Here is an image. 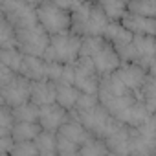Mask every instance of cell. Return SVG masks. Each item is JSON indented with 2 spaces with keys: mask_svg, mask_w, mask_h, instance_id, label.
<instances>
[{
  "mask_svg": "<svg viewBox=\"0 0 156 156\" xmlns=\"http://www.w3.org/2000/svg\"><path fill=\"white\" fill-rule=\"evenodd\" d=\"M72 116L79 119L90 130L92 136H98L101 140L108 138L121 123L116 116H112L101 105L98 94H83L81 92L77 107L72 110Z\"/></svg>",
  "mask_w": 156,
  "mask_h": 156,
  "instance_id": "1",
  "label": "cell"
},
{
  "mask_svg": "<svg viewBox=\"0 0 156 156\" xmlns=\"http://www.w3.org/2000/svg\"><path fill=\"white\" fill-rule=\"evenodd\" d=\"M98 98H99L101 105H103L112 116H116V118L138 99V96L119 79L116 72L110 73V75L101 77L99 90H98Z\"/></svg>",
  "mask_w": 156,
  "mask_h": 156,
  "instance_id": "2",
  "label": "cell"
},
{
  "mask_svg": "<svg viewBox=\"0 0 156 156\" xmlns=\"http://www.w3.org/2000/svg\"><path fill=\"white\" fill-rule=\"evenodd\" d=\"M110 19L99 8L98 2H87L72 11V31L81 37H103Z\"/></svg>",
  "mask_w": 156,
  "mask_h": 156,
  "instance_id": "3",
  "label": "cell"
},
{
  "mask_svg": "<svg viewBox=\"0 0 156 156\" xmlns=\"http://www.w3.org/2000/svg\"><path fill=\"white\" fill-rule=\"evenodd\" d=\"M81 55H87L94 61L101 77L114 73L121 64V57L116 46L105 37H83Z\"/></svg>",
  "mask_w": 156,
  "mask_h": 156,
  "instance_id": "4",
  "label": "cell"
},
{
  "mask_svg": "<svg viewBox=\"0 0 156 156\" xmlns=\"http://www.w3.org/2000/svg\"><path fill=\"white\" fill-rule=\"evenodd\" d=\"M83 48V37L75 31H66L59 35L50 37V44L46 48L44 59L50 62H61V64H73L81 57Z\"/></svg>",
  "mask_w": 156,
  "mask_h": 156,
  "instance_id": "5",
  "label": "cell"
},
{
  "mask_svg": "<svg viewBox=\"0 0 156 156\" xmlns=\"http://www.w3.org/2000/svg\"><path fill=\"white\" fill-rule=\"evenodd\" d=\"M15 30H17V46L24 53L44 57L46 48L50 44V33L42 28L39 19L26 24H19L15 26Z\"/></svg>",
  "mask_w": 156,
  "mask_h": 156,
  "instance_id": "6",
  "label": "cell"
},
{
  "mask_svg": "<svg viewBox=\"0 0 156 156\" xmlns=\"http://www.w3.org/2000/svg\"><path fill=\"white\" fill-rule=\"evenodd\" d=\"M37 17L50 37L72 31V11L61 8L53 0H44L37 6Z\"/></svg>",
  "mask_w": 156,
  "mask_h": 156,
  "instance_id": "7",
  "label": "cell"
},
{
  "mask_svg": "<svg viewBox=\"0 0 156 156\" xmlns=\"http://www.w3.org/2000/svg\"><path fill=\"white\" fill-rule=\"evenodd\" d=\"M101 75L94 61L87 55H81L73 62V85L83 94H98Z\"/></svg>",
  "mask_w": 156,
  "mask_h": 156,
  "instance_id": "8",
  "label": "cell"
},
{
  "mask_svg": "<svg viewBox=\"0 0 156 156\" xmlns=\"http://www.w3.org/2000/svg\"><path fill=\"white\" fill-rule=\"evenodd\" d=\"M130 154H156V114L143 125L132 129Z\"/></svg>",
  "mask_w": 156,
  "mask_h": 156,
  "instance_id": "9",
  "label": "cell"
},
{
  "mask_svg": "<svg viewBox=\"0 0 156 156\" xmlns=\"http://www.w3.org/2000/svg\"><path fill=\"white\" fill-rule=\"evenodd\" d=\"M31 83L28 77H24L22 73H17L13 79L0 87V99H2V105H8L11 108L26 103V101H31Z\"/></svg>",
  "mask_w": 156,
  "mask_h": 156,
  "instance_id": "10",
  "label": "cell"
},
{
  "mask_svg": "<svg viewBox=\"0 0 156 156\" xmlns=\"http://www.w3.org/2000/svg\"><path fill=\"white\" fill-rule=\"evenodd\" d=\"M116 73H118L119 79H121V81H123L138 98H140L141 88H143V85H145V81H147V77H149L147 68H143V66L138 64V62H121L119 68L116 70Z\"/></svg>",
  "mask_w": 156,
  "mask_h": 156,
  "instance_id": "11",
  "label": "cell"
},
{
  "mask_svg": "<svg viewBox=\"0 0 156 156\" xmlns=\"http://www.w3.org/2000/svg\"><path fill=\"white\" fill-rule=\"evenodd\" d=\"M70 110H66L64 107H61L59 103H50V105H42L39 107V123L42 127V130H50V132H57L61 129V125L70 118Z\"/></svg>",
  "mask_w": 156,
  "mask_h": 156,
  "instance_id": "12",
  "label": "cell"
},
{
  "mask_svg": "<svg viewBox=\"0 0 156 156\" xmlns=\"http://www.w3.org/2000/svg\"><path fill=\"white\" fill-rule=\"evenodd\" d=\"M136 62L143 68H149L151 62L156 59V37L154 35H134L132 39Z\"/></svg>",
  "mask_w": 156,
  "mask_h": 156,
  "instance_id": "13",
  "label": "cell"
},
{
  "mask_svg": "<svg viewBox=\"0 0 156 156\" xmlns=\"http://www.w3.org/2000/svg\"><path fill=\"white\" fill-rule=\"evenodd\" d=\"M152 114H154V112L145 105V101H143L141 98H138V99L129 107V108H125V110L118 116V119H119L121 123H125V125H129V127L136 129V127L143 125L145 121H149Z\"/></svg>",
  "mask_w": 156,
  "mask_h": 156,
  "instance_id": "14",
  "label": "cell"
},
{
  "mask_svg": "<svg viewBox=\"0 0 156 156\" xmlns=\"http://www.w3.org/2000/svg\"><path fill=\"white\" fill-rule=\"evenodd\" d=\"M24 77H28L30 81H42L48 79V61L39 55H28L24 53V61L20 66V72Z\"/></svg>",
  "mask_w": 156,
  "mask_h": 156,
  "instance_id": "15",
  "label": "cell"
},
{
  "mask_svg": "<svg viewBox=\"0 0 156 156\" xmlns=\"http://www.w3.org/2000/svg\"><path fill=\"white\" fill-rule=\"evenodd\" d=\"M72 114V112H70ZM57 134L59 136H62V138H66V140H70V141H73L75 145H83L92 134H90V130L79 121V119H77L75 116H70L62 125H61V129L57 130Z\"/></svg>",
  "mask_w": 156,
  "mask_h": 156,
  "instance_id": "16",
  "label": "cell"
},
{
  "mask_svg": "<svg viewBox=\"0 0 156 156\" xmlns=\"http://www.w3.org/2000/svg\"><path fill=\"white\" fill-rule=\"evenodd\" d=\"M121 22L134 35H154L156 37V19H152V17H145V15L129 11L121 19Z\"/></svg>",
  "mask_w": 156,
  "mask_h": 156,
  "instance_id": "17",
  "label": "cell"
},
{
  "mask_svg": "<svg viewBox=\"0 0 156 156\" xmlns=\"http://www.w3.org/2000/svg\"><path fill=\"white\" fill-rule=\"evenodd\" d=\"M130 132L132 127L119 123V127L108 138H105L110 154H130Z\"/></svg>",
  "mask_w": 156,
  "mask_h": 156,
  "instance_id": "18",
  "label": "cell"
},
{
  "mask_svg": "<svg viewBox=\"0 0 156 156\" xmlns=\"http://www.w3.org/2000/svg\"><path fill=\"white\" fill-rule=\"evenodd\" d=\"M31 101L39 107L57 103V85L51 79L33 81L31 83Z\"/></svg>",
  "mask_w": 156,
  "mask_h": 156,
  "instance_id": "19",
  "label": "cell"
},
{
  "mask_svg": "<svg viewBox=\"0 0 156 156\" xmlns=\"http://www.w3.org/2000/svg\"><path fill=\"white\" fill-rule=\"evenodd\" d=\"M103 37L107 41H110L116 46V50H121V48H125V46H129L132 42L134 33L130 30H127L121 20H110V24H108V28H107Z\"/></svg>",
  "mask_w": 156,
  "mask_h": 156,
  "instance_id": "20",
  "label": "cell"
},
{
  "mask_svg": "<svg viewBox=\"0 0 156 156\" xmlns=\"http://www.w3.org/2000/svg\"><path fill=\"white\" fill-rule=\"evenodd\" d=\"M55 85H57V103H59L61 107H64L66 110L72 112V110L77 107V101H79L81 92L77 90V87L72 85V83H62V81H59V83H55Z\"/></svg>",
  "mask_w": 156,
  "mask_h": 156,
  "instance_id": "21",
  "label": "cell"
},
{
  "mask_svg": "<svg viewBox=\"0 0 156 156\" xmlns=\"http://www.w3.org/2000/svg\"><path fill=\"white\" fill-rule=\"evenodd\" d=\"M41 130L42 127L39 121H17L11 136L15 138V141H33L41 134Z\"/></svg>",
  "mask_w": 156,
  "mask_h": 156,
  "instance_id": "22",
  "label": "cell"
},
{
  "mask_svg": "<svg viewBox=\"0 0 156 156\" xmlns=\"http://www.w3.org/2000/svg\"><path fill=\"white\" fill-rule=\"evenodd\" d=\"M99 8L107 13L110 20H121L129 13V2L130 0H96Z\"/></svg>",
  "mask_w": 156,
  "mask_h": 156,
  "instance_id": "23",
  "label": "cell"
},
{
  "mask_svg": "<svg viewBox=\"0 0 156 156\" xmlns=\"http://www.w3.org/2000/svg\"><path fill=\"white\" fill-rule=\"evenodd\" d=\"M35 143L39 147V156H55L57 154V132L41 130V134L35 138Z\"/></svg>",
  "mask_w": 156,
  "mask_h": 156,
  "instance_id": "24",
  "label": "cell"
},
{
  "mask_svg": "<svg viewBox=\"0 0 156 156\" xmlns=\"http://www.w3.org/2000/svg\"><path fill=\"white\" fill-rule=\"evenodd\" d=\"M22 61H24V51L19 46H15V48H0V62L9 66L17 73L20 72Z\"/></svg>",
  "mask_w": 156,
  "mask_h": 156,
  "instance_id": "25",
  "label": "cell"
},
{
  "mask_svg": "<svg viewBox=\"0 0 156 156\" xmlns=\"http://www.w3.org/2000/svg\"><path fill=\"white\" fill-rule=\"evenodd\" d=\"M99 154H110V151H108L107 141L98 136H90L79 147V156H99Z\"/></svg>",
  "mask_w": 156,
  "mask_h": 156,
  "instance_id": "26",
  "label": "cell"
},
{
  "mask_svg": "<svg viewBox=\"0 0 156 156\" xmlns=\"http://www.w3.org/2000/svg\"><path fill=\"white\" fill-rule=\"evenodd\" d=\"M13 114L17 121H39V105L33 101H26L13 108Z\"/></svg>",
  "mask_w": 156,
  "mask_h": 156,
  "instance_id": "27",
  "label": "cell"
},
{
  "mask_svg": "<svg viewBox=\"0 0 156 156\" xmlns=\"http://www.w3.org/2000/svg\"><path fill=\"white\" fill-rule=\"evenodd\" d=\"M140 98H141V99L145 101V105L156 114V75H151V73H149L147 81H145V85H143V88H141Z\"/></svg>",
  "mask_w": 156,
  "mask_h": 156,
  "instance_id": "28",
  "label": "cell"
},
{
  "mask_svg": "<svg viewBox=\"0 0 156 156\" xmlns=\"http://www.w3.org/2000/svg\"><path fill=\"white\" fill-rule=\"evenodd\" d=\"M17 46V30L15 26L2 17V31H0V48H15Z\"/></svg>",
  "mask_w": 156,
  "mask_h": 156,
  "instance_id": "29",
  "label": "cell"
},
{
  "mask_svg": "<svg viewBox=\"0 0 156 156\" xmlns=\"http://www.w3.org/2000/svg\"><path fill=\"white\" fill-rule=\"evenodd\" d=\"M15 123H17V118L13 114V108L8 105H2L0 107V136L11 134Z\"/></svg>",
  "mask_w": 156,
  "mask_h": 156,
  "instance_id": "30",
  "label": "cell"
},
{
  "mask_svg": "<svg viewBox=\"0 0 156 156\" xmlns=\"http://www.w3.org/2000/svg\"><path fill=\"white\" fill-rule=\"evenodd\" d=\"M129 11L156 19V0H130Z\"/></svg>",
  "mask_w": 156,
  "mask_h": 156,
  "instance_id": "31",
  "label": "cell"
},
{
  "mask_svg": "<svg viewBox=\"0 0 156 156\" xmlns=\"http://www.w3.org/2000/svg\"><path fill=\"white\" fill-rule=\"evenodd\" d=\"M13 156H37L39 154V147L33 141H15V147H13Z\"/></svg>",
  "mask_w": 156,
  "mask_h": 156,
  "instance_id": "32",
  "label": "cell"
},
{
  "mask_svg": "<svg viewBox=\"0 0 156 156\" xmlns=\"http://www.w3.org/2000/svg\"><path fill=\"white\" fill-rule=\"evenodd\" d=\"M13 147H15V138L11 134L0 136V152H2V154H11Z\"/></svg>",
  "mask_w": 156,
  "mask_h": 156,
  "instance_id": "33",
  "label": "cell"
},
{
  "mask_svg": "<svg viewBox=\"0 0 156 156\" xmlns=\"http://www.w3.org/2000/svg\"><path fill=\"white\" fill-rule=\"evenodd\" d=\"M15 75H17V72H15V70H11L9 66H6V64L0 62V87L8 85Z\"/></svg>",
  "mask_w": 156,
  "mask_h": 156,
  "instance_id": "34",
  "label": "cell"
},
{
  "mask_svg": "<svg viewBox=\"0 0 156 156\" xmlns=\"http://www.w3.org/2000/svg\"><path fill=\"white\" fill-rule=\"evenodd\" d=\"M55 4H59L61 8H64V9H68V11H75L77 8H81L87 0H53Z\"/></svg>",
  "mask_w": 156,
  "mask_h": 156,
  "instance_id": "35",
  "label": "cell"
},
{
  "mask_svg": "<svg viewBox=\"0 0 156 156\" xmlns=\"http://www.w3.org/2000/svg\"><path fill=\"white\" fill-rule=\"evenodd\" d=\"M147 72H149L151 75H156V59H154V61L151 62V66L147 68Z\"/></svg>",
  "mask_w": 156,
  "mask_h": 156,
  "instance_id": "36",
  "label": "cell"
},
{
  "mask_svg": "<svg viewBox=\"0 0 156 156\" xmlns=\"http://www.w3.org/2000/svg\"><path fill=\"white\" fill-rule=\"evenodd\" d=\"M24 2H28L30 6H33V8H37L41 2H44V0H24Z\"/></svg>",
  "mask_w": 156,
  "mask_h": 156,
  "instance_id": "37",
  "label": "cell"
},
{
  "mask_svg": "<svg viewBox=\"0 0 156 156\" xmlns=\"http://www.w3.org/2000/svg\"><path fill=\"white\" fill-rule=\"evenodd\" d=\"M88 2H96V0H88Z\"/></svg>",
  "mask_w": 156,
  "mask_h": 156,
  "instance_id": "38",
  "label": "cell"
}]
</instances>
